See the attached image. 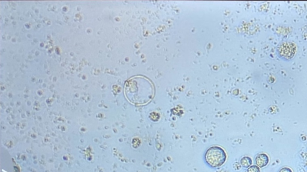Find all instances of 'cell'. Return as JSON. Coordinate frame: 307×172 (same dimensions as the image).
I'll list each match as a JSON object with an SVG mask.
<instances>
[{
	"label": "cell",
	"instance_id": "cell-1",
	"mask_svg": "<svg viewBox=\"0 0 307 172\" xmlns=\"http://www.w3.org/2000/svg\"><path fill=\"white\" fill-rule=\"evenodd\" d=\"M124 92L132 104L141 106L150 103L155 95L153 82L143 76H135L126 84Z\"/></svg>",
	"mask_w": 307,
	"mask_h": 172
},
{
	"label": "cell",
	"instance_id": "cell-2",
	"mask_svg": "<svg viewBox=\"0 0 307 172\" xmlns=\"http://www.w3.org/2000/svg\"><path fill=\"white\" fill-rule=\"evenodd\" d=\"M227 155L225 151L220 146H214L209 148L205 153L206 163L212 168H217L226 162Z\"/></svg>",
	"mask_w": 307,
	"mask_h": 172
},
{
	"label": "cell",
	"instance_id": "cell-3",
	"mask_svg": "<svg viewBox=\"0 0 307 172\" xmlns=\"http://www.w3.org/2000/svg\"><path fill=\"white\" fill-rule=\"evenodd\" d=\"M255 162L256 166L260 168H263L268 164L269 162V158L267 155L264 153H259L256 156L255 158Z\"/></svg>",
	"mask_w": 307,
	"mask_h": 172
},
{
	"label": "cell",
	"instance_id": "cell-4",
	"mask_svg": "<svg viewBox=\"0 0 307 172\" xmlns=\"http://www.w3.org/2000/svg\"><path fill=\"white\" fill-rule=\"evenodd\" d=\"M240 163L241 166L243 168H249L250 166H251L253 161L252 159L249 157H243L241 159Z\"/></svg>",
	"mask_w": 307,
	"mask_h": 172
},
{
	"label": "cell",
	"instance_id": "cell-5",
	"mask_svg": "<svg viewBox=\"0 0 307 172\" xmlns=\"http://www.w3.org/2000/svg\"><path fill=\"white\" fill-rule=\"evenodd\" d=\"M247 172H260V167L257 166H251L247 169Z\"/></svg>",
	"mask_w": 307,
	"mask_h": 172
},
{
	"label": "cell",
	"instance_id": "cell-6",
	"mask_svg": "<svg viewBox=\"0 0 307 172\" xmlns=\"http://www.w3.org/2000/svg\"><path fill=\"white\" fill-rule=\"evenodd\" d=\"M278 172H293V171L290 168L285 167L281 168Z\"/></svg>",
	"mask_w": 307,
	"mask_h": 172
}]
</instances>
